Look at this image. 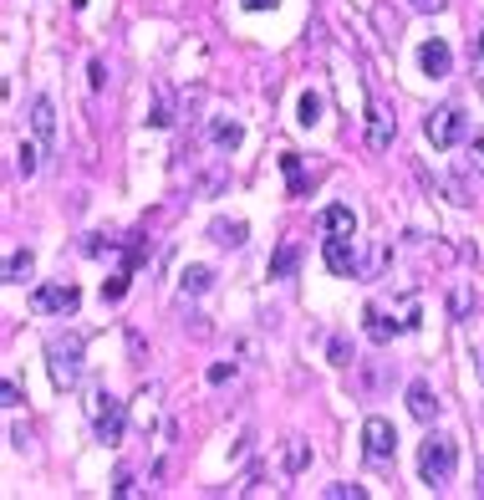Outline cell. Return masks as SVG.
<instances>
[{"label": "cell", "mask_w": 484, "mask_h": 500, "mask_svg": "<svg viewBox=\"0 0 484 500\" xmlns=\"http://www.w3.org/2000/svg\"><path fill=\"white\" fill-rule=\"evenodd\" d=\"M316 225H322L326 235H357V215H352V205H326L322 215H316Z\"/></svg>", "instance_id": "12"}, {"label": "cell", "mask_w": 484, "mask_h": 500, "mask_svg": "<svg viewBox=\"0 0 484 500\" xmlns=\"http://www.w3.org/2000/svg\"><path fill=\"white\" fill-rule=\"evenodd\" d=\"M322 255H326V271H337V276L357 271V240H352V235H332Z\"/></svg>", "instance_id": "7"}, {"label": "cell", "mask_w": 484, "mask_h": 500, "mask_svg": "<svg viewBox=\"0 0 484 500\" xmlns=\"http://www.w3.org/2000/svg\"><path fill=\"white\" fill-rule=\"evenodd\" d=\"M306 465H311V449H306L301 439H285V470H291V475H301Z\"/></svg>", "instance_id": "21"}, {"label": "cell", "mask_w": 484, "mask_h": 500, "mask_svg": "<svg viewBox=\"0 0 484 500\" xmlns=\"http://www.w3.org/2000/svg\"><path fill=\"white\" fill-rule=\"evenodd\" d=\"M46 368L61 394H72L82 383V337H51L46 342Z\"/></svg>", "instance_id": "2"}, {"label": "cell", "mask_w": 484, "mask_h": 500, "mask_svg": "<svg viewBox=\"0 0 484 500\" xmlns=\"http://www.w3.org/2000/svg\"><path fill=\"white\" fill-rule=\"evenodd\" d=\"M209 286H215V271H209V266H183V276H179L183 296H204Z\"/></svg>", "instance_id": "17"}, {"label": "cell", "mask_w": 484, "mask_h": 500, "mask_svg": "<svg viewBox=\"0 0 484 500\" xmlns=\"http://www.w3.org/2000/svg\"><path fill=\"white\" fill-rule=\"evenodd\" d=\"M393 138H398V123H393L378 103H372V107H367V144L378 148V153H387V148H393Z\"/></svg>", "instance_id": "10"}, {"label": "cell", "mask_w": 484, "mask_h": 500, "mask_svg": "<svg viewBox=\"0 0 484 500\" xmlns=\"http://www.w3.org/2000/svg\"><path fill=\"white\" fill-rule=\"evenodd\" d=\"M82 307V292L72 286V281H46V286H36L31 292V312L36 316H66V312H77Z\"/></svg>", "instance_id": "4"}, {"label": "cell", "mask_w": 484, "mask_h": 500, "mask_svg": "<svg viewBox=\"0 0 484 500\" xmlns=\"http://www.w3.org/2000/svg\"><path fill=\"white\" fill-rule=\"evenodd\" d=\"M424 133H428V144L433 148H454V144H464L469 138V118L454 103H444V107H433V113L424 118Z\"/></svg>", "instance_id": "3"}, {"label": "cell", "mask_w": 484, "mask_h": 500, "mask_svg": "<svg viewBox=\"0 0 484 500\" xmlns=\"http://www.w3.org/2000/svg\"><path fill=\"white\" fill-rule=\"evenodd\" d=\"M16 168H20V179H31L41 168V148L36 144H20V159H16Z\"/></svg>", "instance_id": "22"}, {"label": "cell", "mask_w": 484, "mask_h": 500, "mask_svg": "<svg viewBox=\"0 0 484 500\" xmlns=\"http://www.w3.org/2000/svg\"><path fill=\"white\" fill-rule=\"evenodd\" d=\"M128 296V271H118L113 281H102V301H122Z\"/></svg>", "instance_id": "25"}, {"label": "cell", "mask_w": 484, "mask_h": 500, "mask_svg": "<svg viewBox=\"0 0 484 500\" xmlns=\"http://www.w3.org/2000/svg\"><path fill=\"white\" fill-rule=\"evenodd\" d=\"M408 414L418 418V424H433L439 418V394L428 383H408Z\"/></svg>", "instance_id": "11"}, {"label": "cell", "mask_w": 484, "mask_h": 500, "mask_svg": "<svg viewBox=\"0 0 484 500\" xmlns=\"http://www.w3.org/2000/svg\"><path fill=\"white\" fill-rule=\"evenodd\" d=\"M148 123H153V128H168V123H174V113H168V103H163V98L153 103V118H148Z\"/></svg>", "instance_id": "27"}, {"label": "cell", "mask_w": 484, "mask_h": 500, "mask_svg": "<svg viewBox=\"0 0 484 500\" xmlns=\"http://www.w3.org/2000/svg\"><path fill=\"white\" fill-rule=\"evenodd\" d=\"M459 470V444L449 434H428L424 449H418V475H424L428 490H449V480Z\"/></svg>", "instance_id": "1"}, {"label": "cell", "mask_w": 484, "mask_h": 500, "mask_svg": "<svg viewBox=\"0 0 484 500\" xmlns=\"http://www.w3.org/2000/svg\"><path fill=\"white\" fill-rule=\"evenodd\" d=\"M0 398H5V409H20V388H16V383H5V388H0Z\"/></svg>", "instance_id": "30"}, {"label": "cell", "mask_w": 484, "mask_h": 500, "mask_svg": "<svg viewBox=\"0 0 484 500\" xmlns=\"http://www.w3.org/2000/svg\"><path fill=\"white\" fill-rule=\"evenodd\" d=\"M398 332H408V327L398 322V316H387L383 307L372 301V307H367V337H372V342H393Z\"/></svg>", "instance_id": "13"}, {"label": "cell", "mask_w": 484, "mask_h": 500, "mask_svg": "<svg viewBox=\"0 0 484 500\" xmlns=\"http://www.w3.org/2000/svg\"><path fill=\"white\" fill-rule=\"evenodd\" d=\"M363 455H367V459H378V465L398 455V429H393L383 414L363 418Z\"/></svg>", "instance_id": "6"}, {"label": "cell", "mask_w": 484, "mask_h": 500, "mask_svg": "<svg viewBox=\"0 0 484 500\" xmlns=\"http://www.w3.org/2000/svg\"><path fill=\"white\" fill-rule=\"evenodd\" d=\"M296 123L301 128L322 123V98H316V92H301V103H296Z\"/></svg>", "instance_id": "20"}, {"label": "cell", "mask_w": 484, "mask_h": 500, "mask_svg": "<svg viewBox=\"0 0 484 500\" xmlns=\"http://www.w3.org/2000/svg\"><path fill=\"white\" fill-rule=\"evenodd\" d=\"M469 159H474V168H484V133H469Z\"/></svg>", "instance_id": "28"}, {"label": "cell", "mask_w": 484, "mask_h": 500, "mask_svg": "<svg viewBox=\"0 0 484 500\" xmlns=\"http://www.w3.org/2000/svg\"><path fill=\"white\" fill-rule=\"evenodd\" d=\"M474 490L484 496V455H480V465H474Z\"/></svg>", "instance_id": "35"}, {"label": "cell", "mask_w": 484, "mask_h": 500, "mask_svg": "<svg viewBox=\"0 0 484 500\" xmlns=\"http://www.w3.org/2000/svg\"><path fill=\"white\" fill-rule=\"evenodd\" d=\"M92 434L102 439V444H118L122 439V429H128V414H122V403L113 394H92Z\"/></svg>", "instance_id": "5"}, {"label": "cell", "mask_w": 484, "mask_h": 500, "mask_svg": "<svg viewBox=\"0 0 484 500\" xmlns=\"http://www.w3.org/2000/svg\"><path fill=\"white\" fill-rule=\"evenodd\" d=\"M480 378H484V348H480Z\"/></svg>", "instance_id": "36"}, {"label": "cell", "mask_w": 484, "mask_h": 500, "mask_svg": "<svg viewBox=\"0 0 484 500\" xmlns=\"http://www.w3.org/2000/svg\"><path fill=\"white\" fill-rule=\"evenodd\" d=\"M31 133H36V144H51L57 138V103L41 92V98H31Z\"/></svg>", "instance_id": "9"}, {"label": "cell", "mask_w": 484, "mask_h": 500, "mask_svg": "<svg viewBox=\"0 0 484 500\" xmlns=\"http://www.w3.org/2000/svg\"><path fill=\"white\" fill-rule=\"evenodd\" d=\"M408 5H413V11H424V16H428V11H444V0H408Z\"/></svg>", "instance_id": "32"}, {"label": "cell", "mask_w": 484, "mask_h": 500, "mask_svg": "<svg viewBox=\"0 0 484 500\" xmlns=\"http://www.w3.org/2000/svg\"><path fill=\"white\" fill-rule=\"evenodd\" d=\"M245 11H270V5H276V0H240Z\"/></svg>", "instance_id": "34"}, {"label": "cell", "mask_w": 484, "mask_h": 500, "mask_svg": "<svg viewBox=\"0 0 484 500\" xmlns=\"http://www.w3.org/2000/svg\"><path fill=\"white\" fill-rule=\"evenodd\" d=\"M209 138H215V144H220V148H240L245 128L235 123V118H215V123H209Z\"/></svg>", "instance_id": "18"}, {"label": "cell", "mask_w": 484, "mask_h": 500, "mask_svg": "<svg viewBox=\"0 0 484 500\" xmlns=\"http://www.w3.org/2000/svg\"><path fill=\"white\" fill-rule=\"evenodd\" d=\"M31 271H36V255H31V250H11V255H5V281H11V286H26Z\"/></svg>", "instance_id": "16"}, {"label": "cell", "mask_w": 484, "mask_h": 500, "mask_svg": "<svg viewBox=\"0 0 484 500\" xmlns=\"http://www.w3.org/2000/svg\"><path fill=\"white\" fill-rule=\"evenodd\" d=\"M428 189H433V194H449L454 205H469V189L459 184V179H444V174H428Z\"/></svg>", "instance_id": "19"}, {"label": "cell", "mask_w": 484, "mask_h": 500, "mask_svg": "<svg viewBox=\"0 0 484 500\" xmlns=\"http://www.w3.org/2000/svg\"><path fill=\"white\" fill-rule=\"evenodd\" d=\"M118 496H138V485H133V475H118V485H113Z\"/></svg>", "instance_id": "31"}, {"label": "cell", "mask_w": 484, "mask_h": 500, "mask_svg": "<svg viewBox=\"0 0 484 500\" xmlns=\"http://www.w3.org/2000/svg\"><path fill=\"white\" fill-rule=\"evenodd\" d=\"M480 92H484V77H480Z\"/></svg>", "instance_id": "37"}, {"label": "cell", "mask_w": 484, "mask_h": 500, "mask_svg": "<svg viewBox=\"0 0 484 500\" xmlns=\"http://www.w3.org/2000/svg\"><path fill=\"white\" fill-rule=\"evenodd\" d=\"M469 51H474V57H484V21H480V31H474V42H469Z\"/></svg>", "instance_id": "33"}, {"label": "cell", "mask_w": 484, "mask_h": 500, "mask_svg": "<svg viewBox=\"0 0 484 500\" xmlns=\"http://www.w3.org/2000/svg\"><path fill=\"white\" fill-rule=\"evenodd\" d=\"M230 378H235V363H215L209 368V383H230Z\"/></svg>", "instance_id": "29"}, {"label": "cell", "mask_w": 484, "mask_h": 500, "mask_svg": "<svg viewBox=\"0 0 484 500\" xmlns=\"http://www.w3.org/2000/svg\"><path fill=\"white\" fill-rule=\"evenodd\" d=\"M418 66H424V77H449L454 72V51H449V42H424L418 46Z\"/></svg>", "instance_id": "8"}, {"label": "cell", "mask_w": 484, "mask_h": 500, "mask_svg": "<svg viewBox=\"0 0 484 500\" xmlns=\"http://www.w3.org/2000/svg\"><path fill=\"white\" fill-rule=\"evenodd\" d=\"M281 164H285V174H291V189H296V194H301V189H306V174H301V159H296V153H285Z\"/></svg>", "instance_id": "26"}, {"label": "cell", "mask_w": 484, "mask_h": 500, "mask_svg": "<svg viewBox=\"0 0 484 500\" xmlns=\"http://www.w3.org/2000/svg\"><path fill=\"white\" fill-rule=\"evenodd\" d=\"M469 307H474V296H469V286H454V296H449V312H454L459 322H464V316H469Z\"/></svg>", "instance_id": "24"}, {"label": "cell", "mask_w": 484, "mask_h": 500, "mask_svg": "<svg viewBox=\"0 0 484 500\" xmlns=\"http://www.w3.org/2000/svg\"><path fill=\"white\" fill-rule=\"evenodd\" d=\"M245 235H250V230H245V220H209V240H215V246H224V250H240Z\"/></svg>", "instance_id": "14"}, {"label": "cell", "mask_w": 484, "mask_h": 500, "mask_svg": "<svg viewBox=\"0 0 484 500\" xmlns=\"http://www.w3.org/2000/svg\"><path fill=\"white\" fill-rule=\"evenodd\" d=\"M326 500H367V485H347V480H337V485H326Z\"/></svg>", "instance_id": "23"}, {"label": "cell", "mask_w": 484, "mask_h": 500, "mask_svg": "<svg viewBox=\"0 0 484 500\" xmlns=\"http://www.w3.org/2000/svg\"><path fill=\"white\" fill-rule=\"evenodd\" d=\"M296 266H301V246H296V240H281L276 261H270V281H285V276H296Z\"/></svg>", "instance_id": "15"}]
</instances>
